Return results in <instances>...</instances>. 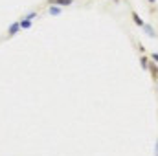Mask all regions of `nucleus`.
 <instances>
[{
    "mask_svg": "<svg viewBox=\"0 0 158 156\" xmlns=\"http://www.w3.org/2000/svg\"><path fill=\"white\" fill-rule=\"evenodd\" d=\"M20 31V20H17V22H13L9 28H7V31H6V37H13L15 33H19Z\"/></svg>",
    "mask_w": 158,
    "mask_h": 156,
    "instance_id": "nucleus-1",
    "label": "nucleus"
},
{
    "mask_svg": "<svg viewBox=\"0 0 158 156\" xmlns=\"http://www.w3.org/2000/svg\"><path fill=\"white\" fill-rule=\"evenodd\" d=\"M112 2H114V4H118V2H119V0H112Z\"/></svg>",
    "mask_w": 158,
    "mask_h": 156,
    "instance_id": "nucleus-13",
    "label": "nucleus"
},
{
    "mask_svg": "<svg viewBox=\"0 0 158 156\" xmlns=\"http://www.w3.org/2000/svg\"><path fill=\"white\" fill-rule=\"evenodd\" d=\"M31 24H33V20H30V18H20V30H30L31 28Z\"/></svg>",
    "mask_w": 158,
    "mask_h": 156,
    "instance_id": "nucleus-5",
    "label": "nucleus"
},
{
    "mask_svg": "<svg viewBox=\"0 0 158 156\" xmlns=\"http://www.w3.org/2000/svg\"><path fill=\"white\" fill-rule=\"evenodd\" d=\"M149 2H151V4H155V2H156V0H149Z\"/></svg>",
    "mask_w": 158,
    "mask_h": 156,
    "instance_id": "nucleus-12",
    "label": "nucleus"
},
{
    "mask_svg": "<svg viewBox=\"0 0 158 156\" xmlns=\"http://www.w3.org/2000/svg\"><path fill=\"white\" fill-rule=\"evenodd\" d=\"M149 70H151V76H153V79H156L158 77V66L151 61V64H149Z\"/></svg>",
    "mask_w": 158,
    "mask_h": 156,
    "instance_id": "nucleus-6",
    "label": "nucleus"
},
{
    "mask_svg": "<svg viewBox=\"0 0 158 156\" xmlns=\"http://www.w3.org/2000/svg\"><path fill=\"white\" fill-rule=\"evenodd\" d=\"M76 0H48L46 2V6L48 4H55V6H61V7H66V6H72Z\"/></svg>",
    "mask_w": 158,
    "mask_h": 156,
    "instance_id": "nucleus-3",
    "label": "nucleus"
},
{
    "mask_svg": "<svg viewBox=\"0 0 158 156\" xmlns=\"http://www.w3.org/2000/svg\"><path fill=\"white\" fill-rule=\"evenodd\" d=\"M151 61H153V63H158V51H153V53H151Z\"/></svg>",
    "mask_w": 158,
    "mask_h": 156,
    "instance_id": "nucleus-10",
    "label": "nucleus"
},
{
    "mask_svg": "<svg viewBox=\"0 0 158 156\" xmlns=\"http://www.w3.org/2000/svg\"><path fill=\"white\" fill-rule=\"evenodd\" d=\"M131 15H132V20H134V24H136V26H140V28H143V24H145V22L142 20V17H140L138 13H134V11H131Z\"/></svg>",
    "mask_w": 158,
    "mask_h": 156,
    "instance_id": "nucleus-4",
    "label": "nucleus"
},
{
    "mask_svg": "<svg viewBox=\"0 0 158 156\" xmlns=\"http://www.w3.org/2000/svg\"><path fill=\"white\" fill-rule=\"evenodd\" d=\"M156 86H158V83H156Z\"/></svg>",
    "mask_w": 158,
    "mask_h": 156,
    "instance_id": "nucleus-14",
    "label": "nucleus"
},
{
    "mask_svg": "<svg viewBox=\"0 0 158 156\" xmlns=\"http://www.w3.org/2000/svg\"><path fill=\"white\" fill-rule=\"evenodd\" d=\"M155 156H158V142H156V145H155Z\"/></svg>",
    "mask_w": 158,
    "mask_h": 156,
    "instance_id": "nucleus-11",
    "label": "nucleus"
},
{
    "mask_svg": "<svg viewBox=\"0 0 158 156\" xmlns=\"http://www.w3.org/2000/svg\"><path fill=\"white\" fill-rule=\"evenodd\" d=\"M143 31H145L149 37H156V31H155V30H151V26H149V24H143Z\"/></svg>",
    "mask_w": 158,
    "mask_h": 156,
    "instance_id": "nucleus-7",
    "label": "nucleus"
},
{
    "mask_svg": "<svg viewBox=\"0 0 158 156\" xmlns=\"http://www.w3.org/2000/svg\"><path fill=\"white\" fill-rule=\"evenodd\" d=\"M61 13H63V7H61V6L48 4V15H52V17H59Z\"/></svg>",
    "mask_w": 158,
    "mask_h": 156,
    "instance_id": "nucleus-2",
    "label": "nucleus"
},
{
    "mask_svg": "<svg viewBox=\"0 0 158 156\" xmlns=\"http://www.w3.org/2000/svg\"><path fill=\"white\" fill-rule=\"evenodd\" d=\"M37 17H39V13H37V11H30V13L26 15V18H30V20H33V18H37Z\"/></svg>",
    "mask_w": 158,
    "mask_h": 156,
    "instance_id": "nucleus-9",
    "label": "nucleus"
},
{
    "mask_svg": "<svg viewBox=\"0 0 158 156\" xmlns=\"http://www.w3.org/2000/svg\"><path fill=\"white\" fill-rule=\"evenodd\" d=\"M140 61H142V68H149V59H147L145 55H142V59H140Z\"/></svg>",
    "mask_w": 158,
    "mask_h": 156,
    "instance_id": "nucleus-8",
    "label": "nucleus"
}]
</instances>
